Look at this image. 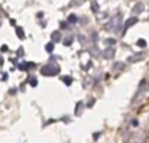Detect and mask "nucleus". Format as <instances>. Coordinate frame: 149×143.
Segmentation results:
<instances>
[{
    "mask_svg": "<svg viewBox=\"0 0 149 143\" xmlns=\"http://www.w3.org/2000/svg\"><path fill=\"white\" fill-rule=\"evenodd\" d=\"M59 72V67L56 64H46L41 68V74L43 76H52Z\"/></svg>",
    "mask_w": 149,
    "mask_h": 143,
    "instance_id": "nucleus-1",
    "label": "nucleus"
},
{
    "mask_svg": "<svg viewBox=\"0 0 149 143\" xmlns=\"http://www.w3.org/2000/svg\"><path fill=\"white\" fill-rule=\"evenodd\" d=\"M120 20H122V15H120V13L115 15L107 22V25H106V29H107V30H114V29H118L119 25H120Z\"/></svg>",
    "mask_w": 149,
    "mask_h": 143,
    "instance_id": "nucleus-2",
    "label": "nucleus"
},
{
    "mask_svg": "<svg viewBox=\"0 0 149 143\" xmlns=\"http://www.w3.org/2000/svg\"><path fill=\"white\" fill-rule=\"evenodd\" d=\"M145 58V54L144 53H137V54H134L131 57H128V62L130 63H136V62H140Z\"/></svg>",
    "mask_w": 149,
    "mask_h": 143,
    "instance_id": "nucleus-3",
    "label": "nucleus"
},
{
    "mask_svg": "<svg viewBox=\"0 0 149 143\" xmlns=\"http://www.w3.org/2000/svg\"><path fill=\"white\" fill-rule=\"evenodd\" d=\"M137 22V17H130L128 20L124 22V28H123V34L122 36H124V33L127 32V29L130 28V26H132V25H135V24Z\"/></svg>",
    "mask_w": 149,
    "mask_h": 143,
    "instance_id": "nucleus-4",
    "label": "nucleus"
},
{
    "mask_svg": "<svg viewBox=\"0 0 149 143\" xmlns=\"http://www.w3.org/2000/svg\"><path fill=\"white\" fill-rule=\"evenodd\" d=\"M62 41V34H60V32L55 30L51 33V42L52 43H56V42H60Z\"/></svg>",
    "mask_w": 149,
    "mask_h": 143,
    "instance_id": "nucleus-5",
    "label": "nucleus"
},
{
    "mask_svg": "<svg viewBox=\"0 0 149 143\" xmlns=\"http://www.w3.org/2000/svg\"><path fill=\"white\" fill-rule=\"evenodd\" d=\"M114 55H115V50H114L113 47H107V49L103 51V57H105L106 59H111V58H114Z\"/></svg>",
    "mask_w": 149,
    "mask_h": 143,
    "instance_id": "nucleus-6",
    "label": "nucleus"
},
{
    "mask_svg": "<svg viewBox=\"0 0 149 143\" xmlns=\"http://www.w3.org/2000/svg\"><path fill=\"white\" fill-rule=\"evenodd\" d=\"M143 11H144V4H143V3H136V4H135V7L132 8V13H135V15L141 13Z\"/></svg>",
    "mask_w": 149,
    "mask_h": 143,
    "instance_id": "nucleus-7",
    "label": "nucleus"
},
{
    "mask_svg": "<svg viewBox=\"0 0 149 143\" xmlns=\"http://www.w3.org/2000/svg\"><path fill=\"white\" fill-rule=\"evenodd\" d=\"M86 0H71V7H77V5H81L82 3H85Z\"/></svg>",
    "mask_w": 149,
    "mask_h": 143,
    "instance_id": "nucleus-8",
    "label": "nucleus"
},
{
    "mask_svg": "<svg viewBox=\"0 0 149 143\" xmlns=\"http://www.w3.org/2000/svg\"><path fill=\"white\" fill-rule=\"evenodd\" d=\"M16 33H17L18 38H21V39L25 38V36H24V29L22 28H17V29H16Z\"/></svg>",
    "mask_w": 149,
    "mask_h": 143,
    "instance_id": "nucleus-9",
    "label": "nucleus"
},
{
    "mask_svg": "<svg viewBox=\"0 0 149 143\" xmlns=\"http://www.w3.org/2000/svg\"><path fill=\"white\" fill-rule=\"evenodd\" d=\"M90 8H92L93 12H98V11H100V5H98V3H95V1H93V3H92Z\"/></svg>",
    "mask_w": 149,
    "mask_h": 143,
    "instance_id": "nucleus-10",
    "label": "nucleus"
},
{
    "mask_svg": "<svg viewBox=\"0 0 149 143\" xmlns=\"http://www.w3.org/2000/svg\"><path fill=\"white\" fill-rule=\"evenodd\" d=\"M113 68H114V70H123V68H124V64H123L122 62H116L115 64H114Z\"/></svg>",
    "mask_w": 149,
    "mask_h": 143,
    "instance_id": "nucleus-11",
    "label": "nucleus"
},
{
    "mask_svg": "<svg viewBox=\"0 0 149 143\" xmlns=\"http://www.w3.org/2000/svg\"><path fill=\"white\" fill-rule=\"evenodd\" d=\"M62 79H63V81H64L67 86H71V84H72V78H70V76H63Z\"/></svg>",
    "mask_w": 149,
    "mask_h": 143,
    "instance_id": "nucleus-12",
    "label": "nucleus"
},
{
    "mask_svg": "<svg viewBox=\"0 0 149 143\" xmlns=\"http://www.w3.org/2000/svg\"><path fill=\"white\" fill-rule=\"evenodd\" d=\"M76 21H77L76 15H70V17H68V22H71V24H76Z\"/></svg>",
    "mask_w": 149,
    "mask_h": 143,
    "instance_id": "nucleus-13",
    "label": "nucleus"
},
{
    "mask_svg": "<svg viewBox=\"0 0 149 143\" xmlns=\"http://www.w3.org/2000/svg\"><path fill=\"white\" fill-rule=\"evenodd\" d=\"M137 46L139 47H145L147 46V41H145V39H139V41H137Z\"/></svg>",
    "mask_w": 149,
    "mask_h": 143,
    "instance_id": "nucleus-14",
    "label": "nucleus"
},
{
    "mask_svg": "<svg viewBox=\"0 0 149 143\" xmlns=\"http://www.w3.org/2000/svg\"><path fill=\"white\" fill-rule=\"evenodd\" d=\"M72 42H73V38H72V37H68V38L64 39V45H65V46H70Z\"/></svg>",
    "mask_w": 149,
    "mask_h": 143,
    "instance_id": "nucleus-15",
    "label": "nucleus"
},
{
    "mask_svg": "<svg viewBox=\"0 0 149 143\" xmlns=\"http://www.w3.org/2000/svg\"><path fill=\"white\" fill-rule=\"evenodd\" d=\"M46 50H47V51H49V53H51L52 50H54V43H52V42H50V43H47V45H46Z\"/></svg>",
    "mask_w": 149,
    "mask_h": 143,
    "instance_id": "nucleus-16",
    "label": "nucleus"
},
{
    "mask_svg": "<svg viewBox=\"0 0 149 143\" xmlns=\"http://www.w3.org/2000/svg\"><path fill=\"white\" fill-rule=\"evenodd\" d=\"M105 43H107L109 46L111 47L114 43H115V39H114V38H107V39H106V41H105Z\"/></svg>",
    "mask_w": 149,
    "mask_h": 143,
    "instance_id": "nucleus-17",
    "label": "nucleus"
},
{
    "mask_svg": "<svg viewBox=\"0 0 149 143\" xmlns=\"http://www.w3.org/2000/svg\"><path fill=\"white\" fill-rule=\"evenodd\" d=\"M29 83H30L33 87H36V86H37V80H36V79H34V78L31 79V80H29Z\"/></svg>",
    "mask_w": 149,
    "mask_h": 143,
    "instance_id": "nucleus-18",
    "label": "nucleus"
},
{
    "mask_svg": "<svg viewBox=\"0 0 149 143\" xmlns=\"http://www.w3.org/2000/svg\"><path fill=\"white\" fill-rule=\"evenodd\" d=\"M17 54L20 55V57H24V55H22V54H24V50H22V47H21V49H18V50H17Z\"/></svg>",
    "mask_w": 149,
    "mask_h": 143,
    "instance_id": "nucleus-19",
    "label": "nucleus"
},
{
    "mask_svg": "<svg viewBox=\"0 0 149 143\" xmlns=\"http://www.w3.org/2000/svg\"><path fill=\"white\" fill-rule=\"evenodd\" d=\"M92 39H94V41L97 39V33H95V32L94 33H92Z\"/></svg>",
    "mask_w": 149,
    "mask_h": 143,
    "instance_id": "nucleus-20",
    "label": "nucleus"
},
{
    "mask_svg": "<svg viewBox=\"0 0 149 143\" xmlns=\"http://www.w3.org/2000/svg\"><path fill=\"white\" fill-rule=\"evenodd\" d=\"M60 28H67V22H60Z\"/></svg>",
    "mask_w": 149,
    "mask_h": 143,
    "instance_id": "nucleus-21",
    "label": "nucleus"
},
{
    "mask_svg": "<svg viewBox=\"0 0 149 143\" xmlns=\"http://www.w3.org/2000/svg\"><path fill=\"white\" fill-rule=\"evenodd\" d=\"M100 135H101V133H95V134H94V141H97V138H98Z\"/></svg>",
    "mask_w": 149,
    "mask_h": 143,
    "instance_id": "nucleus-22",
    "label": "nucleus"
},
{
    "mask_svg": "<svg viewBox=\"0 0 149 143\" xmlns=\"http://www.w3.org/2000/svg\"><path fill=\"white\" fill-rule=\"evenodd\" d=\"M93 104H94V100H90V102H89V104H88V108H90Z\"/></svg>",
    "mask_w": 149,
    "mask_h": 143,
    "instance_id": "nucleus-23",
    "label": "nucleus"
},
{
    "mask_svg": "<svg viewBox=\"0 0 149 143\" xmlns=\"http://www.w3.org/2000/svg\"><path fill=\"white\" fill-rule=\"evenodd\" d=\"M7 50H8L7 46H3V47H1V51H7Z\"/></svg>",
    "mask_w": 149,
    "mask_h": 143,
    "instance_id": "nucleus-24",
    "label": "nucleus"
}]
</instances>
